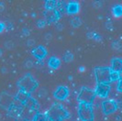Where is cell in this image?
Returning a JSON list of instances; mask_svg holds the SVG:
<instances>
[{
    "label": "cell",
    "mask_w": 122,
    "mask_h": 121,
    "mask_svg": "<svg viewBox=\"0 0 122 121\" xmlns=\"http://www.w3.org/2000/svg\"><path fill=\"white\" fill-rule=\"evenodd\" d=\"M111 71L122 73V59L119 58H113L111 60Z\"/></svg>",
    "instance_id": "cell-13"
},
{
    "label": "cell",
    "mask_w": 122,
    "mask_h": 121,
    "mask_svg": "<svg viewBox=\"0 0 122 121\" xmlns=\"http://www.w3.org/2000/svg\"><path fill=\"white\" fill-rule=\"evenodd\" d=\"M117 109L116 101L113 100H105L102 103V110L104 112L105 115H110L114 113Z\"/></svg>",
    "instance_id": "cell-6"
},
{
    "label": "cell",
    "mask_w": 122,
    "mask_h": 121,
    "mask_svg": "<svg viewBox=\"0 0 122 121\" xmlns=\"http://www.w3.org/2000/svg\"><path fill=\"white\" fill-rule=\"evenodd\" d=\"M95 35H96L95 32H88V33H87V38H88V39H94V38H95Z\"/></svg>",
    "instance_id": "cell-35"
},
{
    "label": "cell",
    "mask_w": 122,
    "mask_h": 121,
    "mask_svg": "<svg viewBox=\"0 0 122 121\" xmlns=\"http://www.w3.org/2000/svg\"><path fill=\"white\" fill-rule=\"evenodd\" d=\"M5 29H6V25H5V23L0 21V33H1V32H3Z\"/></svg>",
    "instance_id": "cell-32"
},
{
    "label": "cell",
    "mask_w": 122,
    "mask_h": 121,
    "mask_svg": "<svg viewBox=\"0 0 122 121\" xmlns=\"http://www.w3.org/2000/svg\"><path fill=\"white\" fill-rule=\"evenodd\" d=\"M33 121H49V118H48L47 115H45V114L38 113V114L35 115V117H34Z\"/></svg>",
    "instance_id": "cell-20"
},
{
    "label": "cell",
    "mask_w": 122,
    "mask_h": 121,
    "mask_svg": "<svg viewBox=\"0 0 122 121\" xmlns=\"http://www.w3.org/2000/svg\"><path fill=\"white\" fill-rule=\"evenodd\" d=\"M71 25L73 26V28H78V27H80V26L82 25V20H81V18H78V17L73 18V19L71 20Z\"/></svg>",
    "instance_id": "cell-21"
},
{
    "label": "cell",
    "mask_w": 122,
    "mask_h": 121,
    "mask_svg": "<svg viewBox=\"0 0 122 121\" xmlns=\"http://www.w3.org/2000/svg\"><path fill=\"white\" fill-rule=\"evenodd\" d=\"M14 103V98L7 93H2L0 95V106L3 108H6L8 110V108L11 106Z\"/></svg>",
    "instance_id": "cell-7"
},
{
    "label": "cell",
    "mask_w": 122,
    "mask_h": 121,
    "mask_svg": "<svg viewBox=\"0 0 122 121\" xmlns=\"http://www.w3.org/2000/svg\"><path fill=\"white\" fill-rule=\"evenodd\" d=\"M112 14L116 18L122 17V5H117V6H113V8H112Z\"/></svg>",
    "instance_id": "cell-18"
},
{
    "label": "cell",
    "mask_w": 122,
    "mask_h": 121,
    "mask_svg": "<svg viewBox=\"0 0 122 121\" xmlns=\"http://www.w3.org/2000/svg\"><path fill=\"white\" fill-rule=\"evenodd\" d=\"M80 6L79 3L75 2V1H71L69 2L66 6V12L69 15H74V14H77L79 12Z\"/></svg>",
    "instance_id": "cell-12"
},
{
    "label": "cell",
    "mask_w": 122,
    "mask_h": 121,
    "mask_svg": "<svg viewBox=\"0 0 122 121\" xmlns=\"http://www.w3.org/2000/svg\"><path fill=\"white\" fill-rule=\"evenodd\" d=\"M45 20L49 23L51 22H56L59 20V18H61V15L59 14V12L56 9H51V10H46L43 12Z\"/></svg>",
    "instance_id": "cell-8"
},
{
    "label": "cell",
    "mask_w": 122,
    "mask_h": 121,
    "mask_svg": "<svg viewBox=\"0 0 122 121\" xmlns=\"http://www.w3.org/2000/svg\"><path fill=\"white\" fill-rule=\"evenodd\" d=\"M33 65H34V62L32 60H29L26 61V67L27 68H31V67H33Z\"/></svg>",
    "instance_id": "cell-29"
},
{
    "label": "cell",
    "mask_w": 122,
    "mask_h": 121,
    "mask_svg": "<svg viewBox=\"0 0 122 121\" xmlns=\"http://www.w3.org/2000/svg\"><path fill=\"white\" fill-rule=\"evenodd\" d=\"M106 28L107 29H108V30H113V26H112V23L110 22V21H107V22H106Z\"/></svg>",
    "instance_id": "cell-31"
},
{
    "label": "cell",
    "mask_w": 122,
    "mask_h": 121,
    "mask_svg": "<svg viewBox=\"0 0 122 121\" xmlns=\"http://www.w3.org/2000/svg\"><path fill=\"white\" fill-rule=\"evenodd\" d=\"M48 65H49L51 69H58L60 65H61V60L59 58L55 57V56H52L49 59V61H48Z\"/></svg>",
    "instance_id": "cell-16"
},
{
    "label": "cell",
    "mask_w": 122,
    "mask_h": 121,
    "mask_svg": "<svg viewBox=\"0 0 122 121\" xmlns=\"http://www.w3.org/2000/svg\"><path fill=\"white\" fill-rule=\"evenodd\" d=\"M56 6H57V1H54V0H47V1H45V8H46V10L55 9Z\"/></svg>",
    "instance_id": "cell-19"
},
{
    "label": "cell",
    "mask_w": 122,
    "mask_h": 121,
    "mask_svg": "<svg viewBox=\"0 0 122 121\" xmlns=\"http://www.w3.org/2000/svg\"><path fill=\"white\" fill-rule=\"evenodd\" d=\"M110 91V85L108 84H97L96 88V95L99 97H107Z\"/></svg>",
    "instance_id": "cell-9"
},
{
    "label": "cell",
    "mask_w": 122,
    "mask_h": 121,
    "mask_svg": "<svg viewBox=\"0 0 122 121\" xmlns=\"http://www.w3.org/2000/svg\"><path fill=\"white\" fill-rule=\"evenodd\" d=\"M110 80H111V82L119 81V80H120V73L111 71V73H110Z\"/></svg>",
    "instance_id": "cell-22"
},
{
    "label": "cell",
    "mask_w": 122,
    "mask_h": 121,
    "mask_svg": "<svg viewBox=\"0 0 122 121\" xmlns=\"http://www.w3.org/2000/svg\"><path fill=\"white\" fill-rule=\"evenodd\" d=\"M96 96V93L95 91L91 90L87 87H82V89L80 91L79 95H78V101L80 103H85L87 105H91L95 99Z\"/></svg>",
    "instance_id": "cell-5"
},
{
    "label": "cell",
    "mask_w": 122,
    "mask_h": 121,
    "mask_svg": "<svg viewBox=\"0 0 122 121\" xmlns=\"http://www.w3.org/2000/svg\"><path fill=\"white\" fill-rule=\"evenodd\" d=\"M49 121H62L69 117V113L60 104H54L47 112Z\"/></svg>",
    "instance_id": "cell-1"
},
{
    "label": "cell",
    "mask_w": 122,
    "mask_h": 121,
    "mask_svg": "<svg viewBox=\"0 0 122 121\" xmlns=\"http://www.w3.org/2000/svg\"><path fill=\"white\" fill-rule=\"evenodd\" d=\"M63 60L64 61H66V62H70V61H72L73 60V53H71L70 51H67L64 56H63Z\"/></svg>",
    "instance_id": "cell-23"
},
{
    "label": "cell",
    "mask_w": 122,
    "mask_h": 121,
    "mask_svg": "<svg viewBox=\"0 0 122 121\" xmlns=\"http://www.w3.org/2000/svg\"><path fill=\"white\" fill-rule=\"evenodd\" d=\"M112 48L118 50H120V48H121V45H120V43L117 42V41H114V42L112 43Z\"/></svg>",
    "instance_id": "cell-26"
},
{
    "label": "cell",
    "mask_w": 122,
    "mask_h": 121,
    "mask_svg": "<svg viewBox=\"0 0 122 121\" xmlns=\"http://www.w3.org/2000/svg\"><path fill=\"white\" fill-rule=\"evenodd\" d=\"M21 113H22V106H19L13 104L12 106L8 108V115L14 116V117L19 116L21 115Z\"/></svg>",
    "instance_id": "cell-14"
},
{
    "label": "cell",
    "mask_w": 122,
    "mask_h": 121,
    "mask_svg": "<svg viewBox=\"0 0 122 121\" xmlns=\"http://www.w3.org/2000/svg\"><path fill=\"white\" fill-rule=\"evenodd\" d=\"M78 115L82 121H93L94 114L91 105L80 103L78 107Z\"/></svg>",
    "instance_id": "cell-4"
},
{
    "label": "cell",
    "mask_w": 122,
    "mask_h": 121,
    "mask_svg": "<svg viewBox=\"0 0 122 121\" xmlns=\"http://www.w3.org/2000/svg\"><path fill=\"white\" fill-rule=\"evenodd\" d=\"M2 54H3V50H2L1 49H0V57L2 56Z\"/></svg>",
    "instance_id": "cell-40"
},
{
    "label": "cell",
    "mask_w": 122,
    "mask_h": 121,
    "mask_svg": "<svg viewBox=\"0 0 122 121\" xmlns=\"http://www.w3.org/2000/svg\"><path fill=\"white\" fill-rule=\"evenodd\" d=\"M38 82L34 79V77L30 73L25 74L22 78L18 82V85L19 90L24 91L28 94H30L38 87Z\"/></svg>",
    "instance_id": "cell-2"
},
{
    "label": "cell",
    "mask_w": 122,
    "mask_h": 121,
    "mask_svg": "<svg viewBox=\"0 0 122 121\" xmlns=\"http://www.w3.org/2000/svg\"><path fill=\"white\" fill-rule=\"evenodd\" d=\"M4 9H5V5H4V3H3V2H0V12L3 11Z\"/></svg>",
    "instance_id": "cell-38"
},
{
    "label": "cell",
    "mask_w": 122,
    "mask_h": 121,
    "mask_svg": "<svg viewBox=\"0 0 122 121\" xmlns=\"http://www.w3.org/2000/svg\"><path fill=\"white\" fill-rule=\"evenodd\" d=\"M24 105L27 107H29V108H30V109H33V110H34V109H37V107H38L36 100H35L34 98H32L31 96H30L28 98V100L26 101V103H25Z\"/></svg>",
    "instance_id": "cell-17"
},
{
    "label": "cell",
    "mask_w": 122,
    "mask_h": 121,
    "mask_svg": "<svg viewBox=\"0 0 122 121\" xmlns=\"http://www.w3.org/2000/svg\"><path fill=\"white\" fill-rule=\"evenodd\" d=\"M47 24V21L45 20V19H39L38 21H37V26H38V28H40V29H42L44 28L45 26Z\"/></svg>",
    "instance_id": "cell-24"
},
{
    "label": "cell",
    "mask_w": 122,
    "mask_h": 121,
    "mask_svg": "<svg viewBox=\"0 0 122 121\" xmlns=\"http://www.w3.org/2000/svg\"><path fill=\"white\" fill-rule=\"evenodd\" d=\"M93 6H95L96 8H98V7H101V6H102V2H100V1H96V2H94Z\"/></svg>",
    "instance_id": "cell-30"
},
{
    "label": "cell",
    "mask_w": 122,
    "mask_h": 121,
    "mask_svg": "<svg viewBox=\"0 0 122 121\" xmlns=\"http://www.w3.org/2000/svg\"><path fill=\"white\" fill-rule=\"evenodd\" d=\"M117 91H118V92L122 93V79H120V80L118 81L117 85Z\"/></svg>",
    "instance_id": "cell-28"
},
{
    "label": "cell",
    "mask_w": 122,
    "mask_h": 121,
    "mask_svg": "<svg viewBox=\"0 0 122 121\" xmlns=\"http://www.w3.org/2000/svg\"><path fill=\"white\" fill-rule=\"evenodd\" d=\"M31 53L36 57L38 60H42L47 56V50L44 46H38L37 48L33 49Z\"/></svg>",
    "instance_id": "cell-11"
},
{
    "label": "cell",
    "mask_w": 122,
    "mask_h": 121,
    "mask_svg": "<svg viewBox=\"0 0 122 121\" xmlns=\"http://www.w3.org/2000/svg\"><path fill=\"white\" fill-rule=\"evenodd\" d=\"M56 28H57L58 30H61V29H62L63 27H62V25L60 24V23H56Z\"/></svg>",
    "instance_id": "cell-37"
},
{
    "label": "cell",
    "mask_w": 122,
    "mask_h": 121,
    "mask_svg": "<svg viewBox=\"0 0 122 121\" xmlns=\"http://www.w3.org/2000/svg\"><path fill=\"white\" fill-rule=\"evenodd\" d=\"M30 96V94L26 93V92H24V91L19 90L18 92V94H17L16 97H15V99H16V100H18V101H19L20 103L24 105V104L26 103V101L28 100V98H29Z\"/></svg>",
    "instance_id": "cell-15"
},
{
    "label": "cell",
    "mask_w": 122,
    "mask_h": 121,
    "mask_svg": "<svg viewBox=\"0 0 122 121\" xmlns=\"http://www.w3.org/2000/svg\"><path fill=\"white\" fill-rule=\"evenodd\" d=\"M53 96L58 100H65L69 96V89L66 86H59L54 91Z\"/></svg>",
    "instance_id": "cell-10"
},
{
    "label": "cell",
    "mask_w": 122,
    "mask_h": 121,
    "mask_svg": "<svg viewBox=\"0 0 122 121\" xmlns=\"http://www.w3.org/2000/svg\"><path fill=\"white\" fill-rule=\"evenodd\" d=\"M94 40H96L99 41V40H101V36H100L99 34H97V33H96V35H95V38H94Z\"/></svg>",
    "instance_id": "cell-36"
},
{
    "label": "cell",
    "mask_w": 122,
    "mask_h": 121,
    "mask_svg": "<svg viewBox=\"0 0 122 121\" xmlns=\"http://www.w3.org/2000/svg\"><path fill=\"white\" fill-rule=\"evenodd\" d=\"M34 43H35V40H29L27 41V45L30 46V47H31V46L34 45Z\"/></svg>",
    "instance_id": "cell-34"
},
{
    "label": "cell",
    "mask_w": 122,
    "mask_h": 121,
    "mask_svg": "<svg viewBox=\"0 0 122 121\" xmlns=\"http://www.w3.org/2000/svg\"><path fill=\"white\" fill-rule=\"evenodd\" d=\"M22 33H23L24 36H29L30 35V30H28V29H26V28H24L22 30Z\"/></svg>",
    "instance_id": "cell-33"
},
{
    "label": "cell",
    "mask_w": 122,
    "mask_h": 121,
    "mask_svg": "<svg viewBox=\"0 0 122 121\" xmlns=\"http://www.w3.org/2000/svg\"><path fill=\"white\" fill-rule=\"evenodd\" d=\"M4 46H5V48L10 50V49H12L13 47H14V42H13V41H11V40H7V41H6V42H5Z\"/></svg>",
    "instance_id": "cell-25"
},
{
    "label": "cell",
    "mask_w": 122,
    "mask_h": 121,
    "mask_svg": "<svg viewBox=\"0 0 122 121\" xmlns=\"http://www.w3.org/2000/svg\"><path fill=\"white\" fill-rule=\"evenodd\" d=\"M111 69L109 67H97L95 69V75L97 84H108L111 83L110 80Z\"/></svg>",
    "instance_id": "cell-3"
},
{
    "label": "cell",
    "mask_w": 122,
    "mask_h": 121,
    "mask_svg": "<svg viewBox=\"0 0 122 121\" xmlns=\"http://www.w3.org/2000/svg\"><path fill=\"white\" fill-rule=\"evenodd\" d=\"M5 25H6V29L7 30H10L13 29V24L10 21H6V22H5Z\"/></svg>",
    "instance_id": "cell-27"
},
{
    "label": "cell",
    "mask_w": 122,
    "mask_h": 121,
    "mask_svg": "<svg viewBox=\"0 0 122 121\" xmlns=\"http://www.w3.org/2000/svg\"><path fill=\"white\" fill-rule=\"evenodd\" d=\"M45 39L48 40H51V33H47L46 35H45Z\"/></svg>",
    "instance_id": "cell-39"
}]
</instances>
